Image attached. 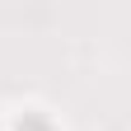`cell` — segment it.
Segmentation results:
<instances>
[{
    "instance_id": "1",
    "label": "cell",
    "mask_w": 131,
    "mask_h": 131,
    "mask_svg": "<svg viewBox=\"0 0 131 131\" xmlns=\"http://www.w3.org/2000/svg\"><path fill=\"white\" fill-rule=\"evenodd\" d=\"M14 131H52V122H47L42 112H24V117L14 122Z\"/></svg>"
}]
</instances>
